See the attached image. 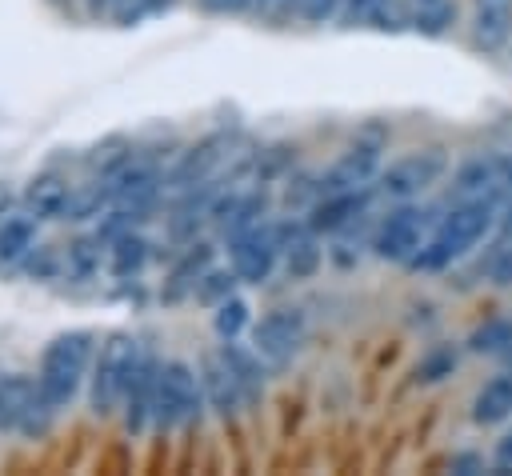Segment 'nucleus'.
Segmentation results:
<instances>
[{"mask_svg": "<svg viewBox=\"0 0 512 476\" xmlns=\"http://www.w3.org/2000/svg\"><path fill=\"white\" fill-rule=\"evenodd\" d=\"M320 264H324V248H320V240H316L312 228L296 232V236L284 244V272H288L292 280H308V276H316Z\"/></svg>", "mask_w": 512, "mask_h": 476, "instance_id": "obj_21", "label": "nucleus"}, {"mask_svg": "<svg viewBox=\"0 0 512 476\" xmlns=\"http://www.w3.org/2000/svg\"><path fill=\"white\" fill-rule=\"evenodd\" d=\"M500 220V196H476V200H452L444 216H436L424 248L408 260L412 272H444L460 256H468Z\"/></svg>", "mask_w": 512, "mask_h": 476, "instance_id": "obj_1", "label": "nucleus"}, {"mask_svg": "<svg viewBox=\"0 0 512 476\" xmlns=\"http://www.w3.org/2000/svg\"><path fill=\"white\" fill-rule=\"evenodd\" d=\"M156 380H160V360L140 344L128 384H124V428L128 432H144L152 424V408H156Z\"/></svg>", "mask_w": 512, "mask_h": 476, "instance_id": "obj_10", "label": "nucleus"}, {"mask_svg": "<svg viewBox=\"0 0 512 476\" xmlns=\"http://www.w3.org/2000/svg\"><path fill=\"white\" fill-rule=\"evenodd\" d=\"M200 384H204L208 408H212L216 416H224V420H232V416L240 412V404H248L244 392H240V380L232 376V368H228V360H224L220 352H208V356L200 360Z\"/></svg>", "mask_w": 512, "mask_h": 476, "instance_id": "obj_13", "label": "nucleus"}, {"mask_svg": "<svg viewBox=\"0 0 512 476\" xmlns=\"http://www.w3.org/2000/svg\"><path fill=\"white\" fill-rule=\"evenodd\" d=\"M88 364H92V332H60L44 356H40V372H36V384H40V396L60 412L76 400V392L84 388L88 380Z\"/></svg>", "mask_w": 512, "mask_h": 476, "instance_id": "obj_2", "label": "nucleus"}, {"mask_svg": "<svg viewBox=\"0 0 512 476\" xmlns=\"http://www.w3.org/2000/svg\"><path fill=\"white\" fill-rule=\"evenodd\" d=\"M204 384L200 372L188 360H164L160 364V380H156V408H152V424L156 428H184L192 420H200L204 408Z\"/></svg>", "mask_w": 512, "mask_h": 476, "instance_id": "obj_4", "label": "nucleus"}, {"mask_svg": "<svg viewBox=\"0 0 512 476\" xmlns=\"http://www.w3.org/2000/svg\"><path fill=\"white\" fill-rule=\"evenodd\" d=\"M448 468L460 472V476H476V472H484V456H476V452H456V456L448 460Z\"/></svg>", "mask_w": 512, "mask_h": 476, "instance_id": "obj_34", "label": "nucleus"}, {"mask_svg": "<svg viewBox=\"0 0 512 476\" xmlns=\"http://www.w3.org/2000/svg\"><path fill=\"white\" fill-rule=\"evenodd\" d=\"M212 252H216V248H212L208 240H200V244L188 240L184 252H180V260L172 264V292H180V288H196V280L212 268Z\"/></svg>", "mask_w": 512, "mask_h": 476, "instance_id": "obj_25", "label": "nucleus"}, {"mask_svg": "<svg viewBox=\"0 0 512 476\" xmlns=\"http://www.w3.org/2000/svg\"><path fill=\"white\" fill-rule=\"evenodd\" d=\"M348 0H300V20L304 24H332L340 20Z\"/></svg>", "mask_w": 512, "mask_h": 476, "instance_id": "obj_31", "label": "nucleus"}, {"mask_svg": "<svg viewBox=\"0 0 512 476\" xmlns=\"http://www.w3.org/2000/svg\"><path fill=\"white\" fill-rule=\"evenodd\" d=\"M504 156H476L452 176L456 200H476V196H504Z\"/></svg>", "mask_w": 512, "mask_h": 476, "instance_id": "obj_15", "label": "nucleus"}, {"mask_svg": "<svg viewBox=\"0 0 512 476\" xmlns=\"http://www.w3.org/2000/svg\"><path fill=\"white\" fill-rule=\"evenodd\" d=\"M436 4H448V0H404L408 16H412V12H424V8H436Z\"/></svg>", "mask_w": 512, "mask_h": 476, "instance_id": "obj_37", "label": "nucleus"}, {"mask_svg": "<svg viewBox=\"0 0 512 476\" xmlns=\"http://www.w3.org/2000/svg\"><path fill=\"white\" fill-rule=\"evenodd\" d=\"M444 172H448V152L444 148H412V152H404V156H396L392 164L380 168L376 196H384L388 204L420 200L432 184H440Z\"/></svg>", "mask_w": 512, "mask_h": 476, "instance_id": "obj_5", "label": "nucleus"}, {"mask_svg": "<svg viewBox=\"0 0 512 476\" xmlns=\"http://www.w3.org/2000/svg\"><path fill=\"white\" fill-rule=\"evenodd\" d=\"M268 208H272V200H268L264 192H240L236 208H232V212L224 216V224H220L224 240H236V236L260 228V224H268Z\"/></svg>", "mask_w": 512, "mask_h": 476, "instance_id": "obj_22", "label": "nucleus"}, {"mask_svg": "<svg viewBox=\"0 0 512 476\" xmlns=\"http://www.w3.org/2000/svg\"><path fill=\"white\" fill-rule=\"evenodd\" d=\"M340 20H344L348 28H356V24L396 28L392 20H408V8L400 12V8H396V0H348V4H344V12H340Z\"/></svg>", "mask_w": 512, "mask_h": 476, "instance_id": "obj_24", "label": "nucleus"}, {"mask_svg": "<svg viewBox=\"0 0 512 476\" xmlns=\"http://www.w3.org/2000/svg\"><path fill=\"white\" fill-rule=\"evenodd\" d=\"M172 0H148V12H164Z\"/></svg>", "mask_w": 512, "mask_h": 476, "instance_id": "obj_39", "label": "nucleus"}, {"mask_svg": "<svg viewBox=\"0 0 512 476\" xmlns=\"http://www.w3.org/2000/svg\"><path fill=\"white\" fill-rule=\"evenodd\" d=\"M220 356L228 360L232 376L240 380L244 400L256 404V400L264 396V388H268V368H272V364H268L256 348H248V344H240V340H224V344H220Z\"/></svg>", "mask_w": 512, "mask_h": 476, "instance_id": "obj_17", "label": "nucleus"}, {"mask_svg": "<svg viewBox=\"0 0 512 476\" xmlns=\"http://www.w3.org/2000/svg\"><path fill=\"white\" fill-rule=\"evenodd\" d=\"M304 340H308V320H304L300 308H288V304L264 312V316L252 324V348H256L272 368L288 364V360L304 348Z\"/></svg>", "mask_w": 512, "mask_h": 476, "instance_id": "obj_7", "label": "nucleus"}, {"mask_svg": "<svg viewBox=\"0 0 512 476\" xmlns=\"http://www.w3.org/2000/svg\"><path fill=\"white\" fill-rule=\"evenodd\" d=\"M136 352H140V340H132L124 332L108 336V344L100 348V356L92 364V376H88V404H92L96 416H108L124 404V384H128Z\"/></svg>", "mask_w": 512, "mask_h": 476, "instance_id": "obj_6", "label": "nucleus"}, {"mask_svg": "<svg viewBox=\"0 0 512 476\" xmlns=\"http://www.w3.org/2000/svg\"><path fill=\"white\" fill-rule=\"evenodd\" d=\"M148 252H152V244H148L136 228H128L124 236L112 240V248H108V268L128 280V276H136V272L148 264Z\"/></svg>", "mask_w": 512, "mask_h": 476, "instance_id": "obj_23", "label": "nucleus"}, {"mask_svg": "<svg viewBox=\"0 0 512 476\" xmlns=\"http://www.w3.org/2000/svg\"><path fill=\"white\" fill-rule=\"evenodd\" d=\"M488 280H492L496 288H512V240H504V244L496 248V256L488 260Z\"/></svg>", "mask_w": 512, "mask_h": 476, "instance_id": "obj_32", "label": "nucleus"}, {"mask_svg": "<svg viewBox=\"0 0 512 476\" xmlns=\"http://www.w3.org/2000/svg\"><path fill=\"white\" fill-rule=\"evenodd\" d=\"M228 256H232V268H236L240 284H264L276 272L280 256H284L280 236H276V224L268 220V224H260V228L228 240Z\"/></svg>", "mask_w": 512, "mask_h": 476, "instance_id": "obj_8", "label": "nucleus"}, {"mask_svg": "<svg viewBox=\"0 0 512 476\" xmlns=\"http://www.w3.org/2000/svg\"><path fill=\"white\" fill-rule=\"evenodd\" d=\"M512 416V372H500L492 380H484L472 396V420L480 428H492V424H504Z\"/></svg>", "mask_w": 512, "mask_h": 476, "instance_id": "obj_19", "label": "nucleus"}, {"mask_svg": "<svg viewBox=\"0 0 512 476\" xmlns=\"http://www.w3.org/2000/svg\"><path fill=\"white\" fill-rule=\"evenodd\" d=\"M276 16H300V0H280Z\"/></svg>", "mask_w": 512, "mask_h": 476, "instance_id": "obj_38", "label": "nucleus"}, {"mask_svg": "<svg viewBox=\"0 0 512 476\" xmlns=\"http://www.w3.org/2000/svg\"><path fill=\"white\" fill-rule=\"evenodd\" d=\"M380 136L372 140H356L352 148L340 152V160H332V168L320 172V196L324 192H356V188H368L376 184L380 176Z\"/></svg>", "mask_w": 512, "mask_h": 476, "instance_id": "obj_9", "label": "nucleus"}, {"mask_svg": "<svg viewBox=\"0 0 512 476\" xmlns=\"http://www.w3.org/2000/svg\"><path fill=\"white\" fill-rule=\"evenodd\" d=\"M228 148H232V140H228L224 132H212V136L196 140V144H192V148H184V152L176 156V164L164 172V188L184 192V188H192V184L208 180V176H212V172L224 164Z\"/></svg>", "mask_w": 512, "mask_h": 476, "instance_id": "obj_11", "label": "nucleus"}, {"mask_svg": "<svg viewBox=\"0 0 512 476\" xmlns=\"http://www.w3.org/2000/svg\"><path fill=\"white\" fill-rule=\"evenodd\" d=\"M208 12H252V0H200Z\"/></svg>", "mask_w": 512, "mask_h": 476, "instance_id": "obj_35", "label": "nucleus"}, {"mask_svg": "<svg viewBox=\"0 0 512 476\" xmlns=\"http://www.w3.org/2000/svg\"><path fill=\"white\" fill-rule=\"evenodd\" d=\"M276 8H280V0H252L256 16H276Z\"/></svg>", "mask_w": 512, "mask_h": 476, "instance_id": "obj_36", "label": "nucleus"}, {"mask_svg": "<svg viewBox=\"0 0 512 476\" xmlns=\"http://www.w3.org/2000/svg\"><path fill=\"white\" fill-rule=\"evenodd\" d=\"M72 192H76V188H72L68 176H60V172H40V176H32L28 188H24V212H32L36 220H56V216L68 212Z\"/></svg>", "mask_w": 512, "mask_h": 476, "instance_id": "obj_16", "label": "nucleus"}, {"mask_svg": "<svg viewBox=\"0 0 512 476\" xmlns=\"http://www.w3.org/2000/svg\"><path fill=\"white\" fill-rule=\"evenodd\" d=\"M432 224H436V216L428 208H420V200H400V204H392L376 220V228H372V252L380 260H388V264H408L424 248Z\"/></svg>", "mask_w": 512, "mask_h": 476, "instance_id": "obj_3", "label": "nucleus"}, {"mask_svg": "<svg viewBox=\"0 0 512 476\" xmlns=\"http://www.w3.org/2000/svg\"><path fill=\"white\" fill-rule=\"evenodd\" d=\"M100 248H104V240L92 232V236H84V240H76L72 248H68V260H72V268L80 272V276H88V272H96L100 268Z\"/></svg>", "mask_w": 512, "mask_h": 476, "instance_id": "obj_30", "label": "nucleus"}, {"mask_svg": "<svg viewBox=\"0 0 512 476\" xmlns=\"http://www.w3.org/2000/svg\"><path fill=\"white\" fill-rule=\"evenodd\" d=\"M472 40L484 52H504L512 40V0H472Z\"/></svg>", "mask_w": 512, "mask_h": 476, "instance_id": "obj_14", "label": "nucleus"}, {"mask_svg": "<svg viewBox=\"0 0 512 476\" xmlns=\"http://www.w3.org/2000/svg\"><path fill=\"white\" fill-rule=\"evenodd\" d=\"M212 328H216L220 340H236V336L248 328V304L232 292L228 300L216 304V312H212Z\"/></svg>", "mask_w": 512, "mask_h": 476, "instance_id": "obj_29", "label": "nucleus"}, {"mask_svg": "<svg viewBox=\"0 0 512 476\" xmlns=\"http://www.w3.org/2000/svg\"><path fill=\"white\" fill-rule=\"evenodd\" d=\"M36 232L40 220L32 212H16L0 220V264H20L28 260V252L36 248Z\"/></svg>", "mask_w": 512, "mask_h": 476, "instance_id": "obj_20", "label": "nucleus"}, {"mask_svg": "<svg viewBox=\"0 0 512 476\" xmlns=\"http://www.w3.org/2000/svg\"><path fill=\"white\" fill-rule=\"evenodd\" d=\"M492 476H508L512 472V432L508 436H500V444H496V452H492V468H488Z\"/></svg>", "mask_w": 512, "mask_h": 476, "instance_id": "obj_33", "label": "nucleus"}, {"mask_svg": "<svg viewBox=\"0 0 512 476\" xmlns=\"http://www.w3.org/2000/svg\"><path fill=\"white\" fill-rule=\"evenodd\" d=\"M36 400H40L36 376H24V372L0 376V432H20L24 416L36 408Z\"/></svg>", "mask_w": 512, "mask_h": 476, "instance_id": "obj_18", "label": "nucleus"}, {"mask_svg": "<svg viewBox=\"0 0 512 476\" xmlns=\"http://www.w3.org/2000/svg\"><path fill=\"white\" fill-rule=\"evenodd\" d=\"M456 364H460V348H456V344H432V348L416 360L412 380H416V384H440V380H448V376L456 372Z\"/></svg>", "mask_w": 512, "mask_h": 476, "instance_id": "obj_27", "label": "nucleus"}, {"mask_svg": "<svg viewBox=\"0 0 512 476\" xmlns=\"http://www.w3.org/2000/svg\"><path fill=\"white\" fill-rule=\"evenodd\" d=\"M372 192H376V184H368V188H356V192H324L308 212H304V220H308V228L320 236V232H344L348 224H356V220H364L368 216V204H372Z\"/></svg>", "mask_w": 512, "mask_h": 476, "instance_id": "obj_12", "label": "nucleus"}, {"mask_svg": "<svg viewBox=\"0 0 512 476\" xmlns=\"http://www.w3.org/2000/svg\"><path fill=\"white\" fill-rule=\"evenodd\" d=\"M236 284H240V276H236V268H208L200 280H196V300L200 304H220V300H228L232 292H236Z\"/></svg>", "mask_w": 512, "mask_h": 476, "instance_id": "obj_28", "label": "nucleus"}, {"mask_svg": "<svg viewBox=\"0 0 512 476\" xmlns=\"http://www.w3.org/2000/svg\"><path fill=\"white\" fill-rule=\"evenodd\" d=\"M464 348L476 352V356H508V352H512V320H508V316L484 320V324L464 340Z\"/></svg>", "mask_w": 512, "mask_h": 476, "instance_id": "obj_26", "label": "nucleus"}]
</instances>
